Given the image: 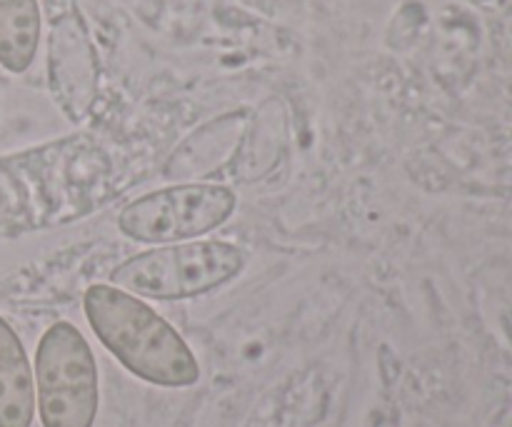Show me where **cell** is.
I'll return each mask as SVG.
<instances>
[{
    "instance_id": "obj_1",
    "label": "cell",
    "mask_w": 512,
    "mask_h": 427,
    "mask_svg": "<svg viewBox=\"0 0 512 427\" xmlns=\"http://www.w3.org/2000/svg\"><path fill=\"white\" fill-rule=\"evenodd\" d=\"M83 310L95 338L135 378L158 388H190L200 380L188 343L138 295L115 285H90Z\"/></svg>"
},
{
    "instance_id": "obj_2",
    "label": "cell",
    "mask_w": 512,
    "mask_h": 427,
    "mask_svg": "<svg viewBox=\"0 0 512 427\" xmlns=\"http://www.w3.org/2000/svg\"><path fill=\"white\" fill-rule=\"evenodd\" d=\"M245 253L223 240L173 243L133 255L110 273L115 288L153 300L198 298L235 280Z\"/></svg>"
},
{
    "instance_id": "obj_3",
    "label": "cell",
    "mask_w": 512,
    "mask_h": 427,
    "mask_svg": "<svg viewBox=\"0 0 512 427\" xmlns=\"http://www.w3.org/2000/svg\"><path fill=\"white\" fill-rule=\"evenodd\" d=\"M35 398L43 427H93L98 415V365L75 325H50L35 353Z\"/></svg>"
},
{
    "instance_id": "obj_4",
    "label": "cell",
    "mask_w": 512,
    "mask_h": 427,
    "mask_svg": "<svg viewBox=\"0 0 512 427\" xmlns=\"http://www.w3.org/2000/svg\"><path fill=\"white\" fill-rule=\"evenodd\" d=\"M235 205L238 198L225 185H173L123 208L118 228L138 243L173 245L213 233L235 213Z\"/></svg>"
},
{
    "instance_id": "obj_5",
    "label": "cell",
    "mask_w": 512,
    "mask_h": 427,
    "mask_svg": "<svg viewBox=\"0 0 512 427\" xmlns=\"http://www.w3.org/2000/svg\"><path fill=\"white\" fill-rule=\"evenodd\" d=\"M33 415V368L15 330L0 318V427H30Z\"/></svg>"
},
{
    "instance_id": "obj_6",
    "label": "cell",
    "mask_w": 512,
    "mask_h": 427,
    "mask_svg": "<svg viewBox=\"0 0 512 427\" xmlns=\"http://www.w3.org/2000/svg\"><path fill=\"white\" fill-rule=\"evenodd\" d=\"M40 13L35 0H0V65L23 73L35 58Z\"/></svg>"
}]
</instances>
